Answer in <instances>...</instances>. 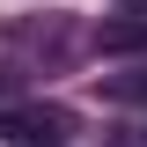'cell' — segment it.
<instances>
[{"instance_id":"cell-4","label":"cell","mask_w":147,"mask_h":147,"mask_svg":"<svg viewBox=\"0 0 147 147\" xmlns=\"http://www.w3.org/2000/svg\"><path fill=\"white\" fill-rule=\"evenodd\" d=\"M118 7H125V15H147V0H118Z\"/></svg>"},{"instance_id":"cell-2","label":"cell","mask_w":147,"mask_h":147,"mask_svg":"<svg viewBox=\"0 0 147 147\" xmlns=\"http://www.w3.org/2000/svg\"><path fill=\"white\" fill-rule=\"evenodd\" d=\"M96 52H110V59H125V52H147V15H110V22H96V37H88Z\"/></svg>"},{"instance_id":"cell-1","label":"cell","mask_w":147,"mask_h":147,"mask_svg":"<svg viewBox=\"0 0 147 147\" xmlns=\"http://www.w3.org/2000/svg\"><path fill=\"white\" fill-rule=\"evenodd\" d=\"M0 132H7L15 147H66L74 110L66 103H15V110H0Z\"/></svg>"},{"instance_id":"cell-3","label":"cell","mask_w":147,"mask_h":147,"mask_svg":"<svg viewBox=\"0 0 147 147\" xmlns=\"http://www.w3.org/2000/svg\"><path fill=\"white\" fill-rule=\"evenodd\" d=\"M103 96H118V103H147V74H110Z\"/></svg>"}]
</instances>
